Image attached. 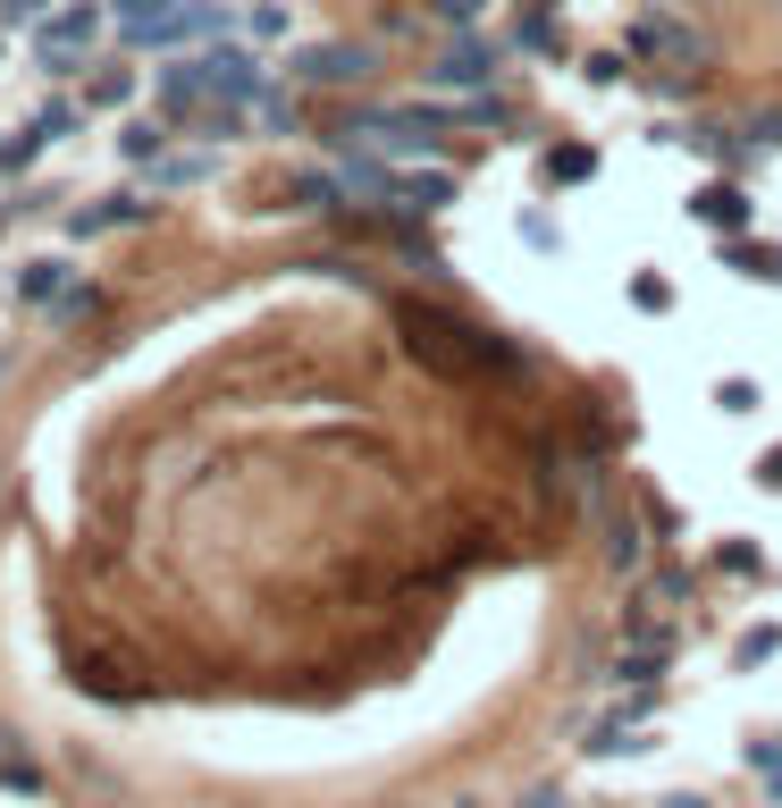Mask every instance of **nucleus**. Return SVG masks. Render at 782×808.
Returning <instances> with one entry per match:
<instances>
[{"label": "nucleus", "mask_w": 782, "mask_h": 808, "mask_svg": "<svg viewBox=\"0 0 782 808\" xmlns=\"http://www.w3.org/2000/svg\"><path fill=\"white\" fill-rule=\"evenodd\" d=\"M404 337H413L420 363H438V371H488V363H514V346H505V337H488V328L455 321V312H429V304H404Z\"/></svg>", "instance_id": "f257e3e1"}, {"label": "nucleus", "mask_w": 782, "mask_h": 808, "mask_svg": "<svg viewBox=\"0 0 782 808\" xmlns=\"http://www.w3.org/2000/svg\"><path fill=\"white\" fill-rule=\"evenodd\" d=\"M228 35V9L210 0H118V42H194Z\"/></svg>", "instance_id": "f03ea898"}, {"label": "nucleus", "mask_w": 782, "mask_h": 808, "mask_svg": "<svg viewBox=\"0 0 782 808\" xmlns=\"http://www.w3.org/2000/svg\"><path fill=\"white\" fill-rule=\"evenodd\" d=\"M93 35H101V9H59V18H42V68L51 77H77L85 68V51H93Z\"/></svg>", "instance_id": "7ed1b4c3"}, {"label": "nucleus", "mask_w": 782, "mask_h": 808, "mask_svg": "<svg viewBox=\"0 0 782 808\" xmlns=\"http://www.w3.org/2000/svg\"><path fill=\"white\" fill-rule=\"evenodd\" d=\"M295 77H304V85H363L370 77V51H354V42H320V51L295 59Z\"/></svg>", "instance_id": "20e7f679"}, {"label": "nucleus", "mask_w": 782, "mask_h": 808, "mask_svg": "<svg viewBox=\"0 0 782 808\" xmlns=\"http://www.w3.org/2000/svg\"><path fill=\"white\" fill-rule=\"evenodd\" d=\"M496 68H505L496 42H463V51H446L438 68H429V85H496Z\"/></svg>", "instance_id": "39448f33"}, {"label": "nucleus", "mask_w": 782, "mask_h": 808, "mask_svg": "<svg viewBox=\"0 0 782 808\" xmlns=\"http://www.w3.org/2000/svg\"><path fill=\"white\" fill-rule=\"evenodd\" d=\"M135 219H152V203H135V194H101V203H85L68 228H77V236H101V228H135Z\"/></svg>", "instance_id": "423d86ee"}, {"label": "nucleus", "mask_w": 782, "mask_h": 808, "mask_svg": "<svg viewBox=\"0 0 782 808\" xmlns=\"http://www.w3.org/2000/svg\"><path fill=\"white\" fill-rule=\"evenodd\" d=\"M77 287V262H59V253H42V262H18V295L26 304H51V295Z\"/></svg>", "instance_id": "0eeeda50"}, {"label": "nucleus", "mask_w": 782, "mask_h": 808, "mask_svg": "<svg viewBox=\"0 0 782 808\" xmlns=\"http://www.w3.org/2000/svg\"><path fill=\"white\" fill-rule=\"evenodd\" d=\"M690 211H699L706 228H741L749 203H741V186H699V194H690Z\"/></svg>", "instance_id": "6e6552de"}, {"label": "nucleus", "mask_w": 782, "mask_h": 808, "mask_svg": "<svg viewBox=\"0 0 782 808\" xmlns=\"http://www.w3.org/2000/svg\"><path fill=\"white\" fill-rule=\"evenodd\" d=\"M446 194H455V177H446V169H429V177H396V203H404V211H438V203H446Z\"/></svg>", "instance_id": "1a4fd4ad"}, {"label": "nucleus", "mask_w": 782, "mask_h": 808, "mask_svg": "<svg viewBox=\"0 0 782 808\" xmlns=\"http://www.w3.org/2000/svg\"><path fill=\"white\" fill-rule=\"evenodd\" d=\"M210 169H219L210 152H160V160H152V177H160V186H202Z\"/></svg>", "instance_id": "9d476101"}, {"label": "nucleus", "mask_w": 782, "mask_h": 808, "mask_svg": "<svg viewBox=\"0 0 782 808\" xmlns=\"http://www.w3.org/2000/svg\"><path fill=\"white\" fill-rule=\"evenodd\" d=\"M118 152L127 160H160L169 152V127H160V118H135V127H118Z\"/></svg>", "instance_id": "9b49d317"}, {"label": "nucleus", "mask_w": 782, "mask_h": 808, "mask_svg": "<svg viewBox=\"0 0 782 808\" xmlns=\"http://www.w3.org/2000/svg\"><path fill=\"white\" fill-rule=\"evenodd\" d=\"M101 304V295L93 287H85V278H77V287H68V295H51V304H42V312H51V328H77L85 321V312H93Z\"/></svg>", "instance_id": "f8f14e48"}, {"label": "nucleus", "mask_w": 782, "mask_h": 808, "mask_svg": "<svg viewBox=\"0 0 782 808\" xmlns=\"http://www.w3.org/2000/svg\"><path fill=\"white\" fill-rule=\"evenodd\" d=\"M732 262H741L749 278H765V287H782V245H749V253H732Z\"/></svg>", "instance_id": "ddd939ff"}, {"label": "nucleus", "mask_w": 782, "mask_h": 808, "mask_svg": "<svg viewBox=\"0 0 782 808\" xmlns=\"http://www.w3.org/2000/svg\"><path fill=\"white\" fill-rule=\"evenodd\" d=\"M77 118H85L77 101H42V110H34V127H42V135H51V144H59V135L77 127Z\"/></svg>", "instance_id": "4468645a"}, {"label": "nucleus", "mask_w": 782, "mask_h": 808, "mask_svg": "<svg viewBox=\"0 0 782 808\" xmlns=\"http://www.w3.org/2000/svg\"><path fill=\"white\" fill-rule=\"evenodd\" d=\"M590 169H597L590 144H573V152H547V177H590Z\"/></svg>", "instance_id": "2eb2a0df"}, {"label": "nucleus", "mask_w": 782, "mask_h": 808, "mask_svg": "<svg viewBox=\"0 0 782 808\" xmlns=\"http://www.w3.org/2000/svg\"><path fill=\"white\" fill-rule=\"evenodd\" d=\"M127 93H135V68H110V77L93 85V101H127Z\"/></svg>", "instance_id": "dca6fc26"}, {"label": "nucleus", "mask_w": 782, "mask_h": 808, "mask_svg": "<svg viewBox=\"0 0 782 808\" xmlns=\"http://www.w3.org/2000/svg\"><path fill=\"white\" fill-rule=\"evenodd\" d=\"M715 404H724V413H749V404H758V387H741V380H724V387H715Z\"/></svg>", "instance_id": "f3484780"}, {"label": "nucleus", "mask_w": 782, "mask_h": 808, "mask_svg": "<svg viewBox=\"0 0 782 808\" xmlns=\"http://www.w3.org/2000/svg\"><path fill=\"white\" fill-rule=\"evenodd\" d=\"M0 18H18V26L26 18H51V0H0Z\"/></svg>", "instance_id": "a211bd4d"}, {"label": "nucleus", "mask_w": 782, "mask_h": 808, "mask_svg": "<svg viewBox=\"0 0 782 808\" xmlns=\"http://www.w3.org/2000/svg\"><path fill=\"white\" fill-rule=\"evenodd\" d=\"M749 135H758V144H782V110H765V118H758Z\"/></svg>", "instance_id": "6ab92c4d"}, {"label": "nucleus", "mask_w": 782, "mask_h": 808, "mask_svg": "<svg viewBox=\"0 0 782 808\" xmlns=\"http://www.w3.org/2000/svg\"><path fill=\"white\" fill-rule=\"evenodd\" d=\"M765 481H774V489H782V455H774V463H765Z\"/></svg>", "instance_id": "aec40b11"}]
</instances>
